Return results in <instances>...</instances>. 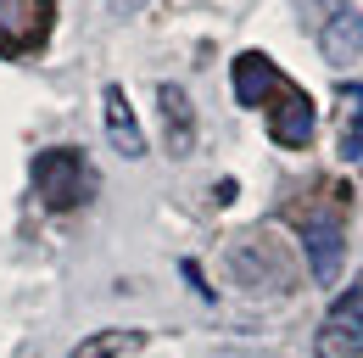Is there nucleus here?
<instances>
[{
  "label": "nucleus",
  "instance_id": "nucleus-6",
  "mask_svg": "<svg viewBox=\"0 0 363 358\" xmlns=\"http://www.w3.org/2000/svg\"><path fill=\"white\" fill-rule=\"evenodd\" d=\"M302 246H308V268H313L318 286H335V268H341V224L335 219H308L302 224Z\"/></svg>",
  "mask_w": 363,
  "mask_h": 358
},
{
  "label": "nucleus",
  "instance_id": "nucleus-1",
  "mask_svg": "<svg viewBox=\"0 0 363 358\" xmlns=\"http://www.w3.org/2000/svg\"><path fill=\"white\" fill-rule=\"evenodd\" d=\"M34 190H40L45 207L67 213V207L90 202L95 174H90V163H84L79 151H40V157H34Z\"/></svg>",
  "mask_w": 363,
  "mask_h": 358
},
{
  "label": "nucleus",
  "instance_id": "nucleus-11",
  "mask_svg": "<svg viewBox=\"0 0 363 358\" xmlns=\"http://www.w3.org/2000/svg\"><path fill=\"white\" fill-rule=\"evenodd\" d=\"M347 101H352V112H347V134H341V157L363 163V85L347 90Z\"/></svg>",
  "mask_w": 363,
  "mask_h": 358
},
{
  "label": "nucleus",
  "instance_id": "nucleus-5",
  "mask_svg": "<svg viewBox=\"0 0 363 358\" xmlns=\"http://www.w3.org/2000/svg\"><path fill=\"white\" fill-rule=\"evenodd\" d=\"M157 112H162V146L174 157H184L196 146V107H190V95L179 85H157Z\"/></svg>",
  "mask_w": 363,
  "mask_h": 358
},
{
  "label": "nucleus",
  "instance_id": "nucleus-4",
  "mask_svg": "<svg viewBox=\"0 0 363 358\" xmlns=\"http://www.w3.org/2000/svg\"><path fill=\"white\" fill-rule=\"evenodd\" d=\"M101 118H106V134H112L118 157H145V134H140L135 101H129V90H123V85L101 90Z\"/></svg>",
  "mask_w": 363,
  "mask_h": 358
},
{
  "label": "nucleus",
  "instance_id": "nucleus-3",
  "mask_svg": "<svg viewBox=\"0 0 363 358\" xmlns=\"http://www.w3.org/2000/svg\"><path fill=\"white\" fill-rule=\"evenodd\" d=\"M313 101L302 95L296 85H285L279 90V101L269 107V134L279 140V146H291V151H302L308 140H313Z\"/></svg>",
  "mask_w": 363,
  "mask_h": 358
},
{
  "label": "nucleus",
  "instance_id": "nucleus-9",
  "mask_svg": "<svg viewBox=\"0 0 363 358\" xmlns=\"http://www.w3.org/2000/svg\"><path fill=\"white\" fill-rule=\"evenodd\" d=\"M269 90H285V79H279V67L263 50L235 56V101L240 107H269Z\"/></svg>",
  "mask_w": 363,
  "mask_h": 358
},
{
  "label": "nucleus",
  "instance_id": "nucleus-2",
  "mask_svg": "<svg viewBox=\"0 0 363 358\" xmlns=\"http://www.w3.org/2000/svg\"><path fill=\"white\" fill-rule=\"evenodd\" d=\"M313 353L318 358H358L363 353V286L335 297V308L324 313V325L313 336Z\"/></svg>",
  "mask_w": 363,
  "mask_h": 358
},
{
  "label": "nucleus",
  "instance_id": "nucleus-7",
  "mask_svg": "<svg viewBox=\"0 0 363 358\" xmlns=\"http://www.w3.org/2000/svg\"><path fill=\"white\" fill-rule=\"evenodd\" d=\"M229 274L240 280V286H252V291H279L285 286V268H279V258H274L263 241H240V246H229Z\"/></svg>",
  "mask_w": 363,
  "mask_h": 358
},
{
  "label": "nucleus",
  "instance_id": "nucleus-12",
  "mask_svg": "<svg viewBox=\"0 0 363 358\" xmlns=\"http://www.w3.org/2000/svg\"><path fill=\"white\" fill-rule=\"evenodd\" d=\"M318 11H330V17H335V11H347V0H313Z\"/></svg>",
  "mask_w": 363,
  "mask_h": 358
},
{
  "label": "nucleus",
  "instance_id": "nucleus-10",
  "mask_svg": "<svg viewBox=\"0 0 363 358\" xmlns=\"http://www.w3.org/2000/svg\"><path fill=\"white\" fill-rule=\"evenodd\" d=\"M140 347H145L140 330H95V336H84L67 358H129V353H140Z\"/></svg>",
  "mask_w": 363,
  "mask_h": 358
},
{
  "label": "nucleus",
  "instance_id": "nucleus-8",
  "mask_svg": "<svg viewBox=\"0 0 363 358\" xmlns=\"http://www.w3.org/2000/svg\"><path fill=\"white\" fill-rule=\"evenodd\" d=\"M318 50H324V62H335V67H347V62H363V11H335V17H324V28H318Z\"/></svg>",
  "mask_w": 363,
  "mask_h": 358
}]
</instances>
